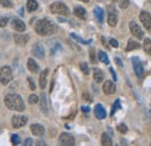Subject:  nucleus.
<instances>
[{
  "mask_svg": "<svg viewBox=\"0 0 151 146\" xmlns=\"http://www.w3.org/2000/svg\"><path fill=\"white\" fill-rule=\"evenodd\" d=\"M5 104L8 109L21 112L24 110V103L22 97L18 93H7L5 97Z\"/></svg>",
  "mask_w": 151,
  "mask_h": 146,
  "instance_id": "obj_1",
  "label": "nucleus"
},
{
  "mask_svg": "<svg viewBox=\"0 0 151 146\" xmlns=\"http://www.w3.org/2000/svg\"><path fill=\"white\" fill-rule=\"evenodd\" d=\"M55 31H56V26L48 19H41L35 23V32L38 35L48 36V35L54 34Z\"/></svg>",
  "mask_w": 151,
  "mask_h": 146,
  "instance_id": "obj_2",
  "label": "nucleus"
},
{
  "mask_svg": "<svg viewBox=\"0 0 151 146\" xmlns=\"http://www.w3.org/2000/svg\"><path fill=\"white\" fill-rule=\"evenodd\" d=\"M50 11L52 14H57V15H69L70 14V11L68 8V6L62 2V1H56L54 4H51L50 6Z\"/></svg>",
  "mask_w": 151,
  "mask_h": 146,
  "instance_id": "obj_3",
  "label": "nucleus"
},
{
  "mask_svg": "<svg viewBox=\"0 0 151 146\" xmlns=\"http://www.w3.org/2000/svg\"><path fill=\"white\" fill-rule=\"evenodd\" d=\"M12 77H13L12 69L8 66H5V67L0 68V83L1 84H4V85L8 84L12 81Z\"/></svg>",
  "mask_w": 151,
  "mask_h": 146,
  "instance_id": "obj_4",
  "label": "nucleus"
},
{
  "mask_svg": "<svg viewBox=\"0 0 151 146\" xmlns=\"http://www.w3.org/2000/svg\"><path fill=\"white\" fill-rule=\"evenodd\" d=\"M132 67H134V72L136 74V76H137L139 80H142L143 76H144V68H143L142 62H141L137 57H132Z\"/></svg>",
  "mask_w": 151,
  "mask_h": 146,
  "instance_id": "obj_5",
  "label": "nucleus"
},
{
  "mask_svg": "<svg viewBox=\"0 0 151 146\" xmlns=\"http://www.w3.org/2000/svg\"><path fill=\"white\" fill-rule=\"evenodd\" d=\"M27 120H28V119H27L26 116L15 115V116H13V118H12V125H13V128H22L23 125H26Z\"/></svg>",
  "mask_w": 151,
  "mask_h": 146,
  "instance_id": "obj_6",
  "label": "nucleus"
},
{
  "mask_svg": "<svg viewBox=\"0 0 151 146\" xmlns=\"http://www.w3.org/2000/svg\"><path fill=\"white\" fill-rule=\"evenodd\" d=\"M59 144L64 146H73L75 145V138L69 133H62L59 136Z\"/></svg>",
  "mask_w": 151,
  "mask_h": 146,
  "instance_id": "obj_7",
  "label": "nucleus"
},
{
  "mask_svg": "<svg viewBox=\"0 0 151 146\" xmlns=\"http://www.w3.org/2000/svg\"><path fill=\"white\" fill-rule=\"evenodd\" d=\"M129 27H130L132 34L136 37V39H138V40L143 39V35H144V34H143V31L141 29V27H139L135 21H132V22L129 23Z\"/></svg>",
  "mask_w": 151,
  "mask_h": 146,
  "instance_id": "obj_8",
  "label": "nucleus"
},
{
  "mask_svg": "<svg viewBox=\"0 0 151 146\" xmlns=\"http://www.w3.org/2000/svg\"><path fill=\"white\" fill-rule=\"evenodd\" d=\"M139 19H141L142 23L144 25L145 29L151 31V15L149 14V12L142 11V12H141V14H139Z\"/></svg>",
  "mask_w": 151,
  "mask_h": 146,
  "instance_id": "obj_9",
  "label": "nucleus"
},
{
  "mask_svg": "<svg viewBox=\"0 0 151 146\" xmlns=\"http://www.w3.org/2000/svg\"><path fill=\"white\" fill-rule=\"evenodd\" d=\"M12 27H13L17 32H24V31H26V25H24V22L18 18L12 19Z\"/></svg>",
  "mask_w": 151,
  "mask_h": 146,
  "instance_id": "obj_10",
  "label": "nucleus"
},
{
  "mask_svg": "<svg viewBox=\"0 0 151 146\" xmlns=\"http://www.w3.org/2000/svg\"><path fill=\"white\" fill-rule=\"evenodd\" d=\"M32 53L37 58H43L44 57V47L41 43H35L34 47H33V52Z\"/></svg>",
  "mask_w": 151,
  "mask_h": 146,
  "instance_id": "obj_11",
  "label": "nucleus"
},
{
  "mask_svg": "<svg viewBox=\"0 0 151 146\" xmlns=\"http://www.w3.org/2000/svg\"><path fill=\"white\" fill-rule=\"evenodd\" d=\"M102 89H104V92L106 95H113L114 92H115V90H116V87H115V84H114L112 81H106L104 83Z\"/></svg>",
  "mask_w": 151,
  "mask_h": 146,
  "instance_id": "obj_12",
  "label": "nucleus"
},
{
  "mask_svg": "<svg viewBox=\"0 0 151 146\" xmlns=\"http://www.w3.org/2000/svg\"><path fill=\"white\" fill-rule=\"evenodd\" d=\"M107 21H108V25L112 26V27H114V26L117 23V14H116V12H115V9H114L113 7L109 8Z\"/></svg>",
  "mask_w": 151,
  "mask_h": 146,
  "instance_id": "obj_13",
  "label": "nucleus"
},
{
  "mask_svg": "<svg viewBox=\"0 0 151 146\" xmlns=\"http://www.w3.org/2000/svg\"><path fill=\"white\" fill-rule=\"evenodd\" d=\"M94 113H95V117H96L98 119H105L106 116H107L106 110L104 109V107H102L101 104H98V105L95 107Z\"/></svg>",
  "mask_w": 151,
  "mask_h": 146,
  "instance_id": "obj_14",
  "label": "nucleus"
},
{
  "mask_svg": "<svg viewBox=\"0 0 151 146\" xmlns=\"http://www.w3.org/2000/svg\"><path fill=\"white\" fill-rule=\"evenodd\" d=\"M30 131L34 136H37V137H41L44 134V128L41 124H33L30 126Z\"/></svg>",
  "mask_w": 151,
  "mask_h": 146,
  "instance_id": "obj_15",
  "label": "nucleus"
},
{
  "mask_svg": "<svg viewBox=\"0 0 151 146\" xmlns=\"http://www.w3.org/2000/svg\"><path fill=\"white\" fill-rule=\"evenodd\" d=\"M94 17L99 23H102L104 18H105V12H104V9H102L101 7L98 6V7H95L94 8Z\"/></svg>",
  "mask_w": 151,
  "mask_h": 146,
  "instance_id": "obj_16",
  "label": "nucleus"
},
{
  "mask_svg": "<svg viewBox=\"0 0 151 146\" xmlns=\"http://www.w3.org/2000/svg\"><path fill=\"white\" fill-rule=\"evenodd\" d=\"M49 74V69H44L42 73L40 74V87L41 89H44L47 85V76Z\"/></svg>",
  "mask_w": 151,
  "mask_h": 146,
  "instance_id": "obj_17",
  "label": "nucleus"
},
{
  "mask_svg": "<svg viewBox=\"0 0 151 146\" xmlns=\"http://www.w3.org/2000/svg\"><path fill=\"white\" fill-rule=\"evenodd\" d=\"M73 14H75L77 18L81 19V20H85L86 19V11L83 8V7H80V6H77L75 7V11H73Z\"/></svg>",
  "mask_w": 151,
  "mask_h": 146,
  "instance_id": "obj_18",
  "label": "nucleus"
},
{
  "mask_svg": "<svg viewBox=\"0 0 151 146\" xmlns=\"http://www.w3.org/2000/svg\"><path fill=\"white\" fill-rule=\"evenodd\" d=\"M14 40H15V42H17L18 45L23 46V45H26V43L28 42L29 36H28V35H23V34H15V35H14Z\"/></svg>",
  "mask_w": 151,
  "mask_h": 146,
  "instance_id": "obj_19",
  "label": "nucleus"
},
{
  "mask_svg": "<svg viewBox=\"0 0 151 146\" xmlns=\"http://www.w3.org/2000/svg\"><path fill=\"white\" fill-rule=\"evenodd\" d=\"M27 67L28 69L32 72V73H37L38 72V64L33 60V58H28V62H27Z\"/></svg>",
  "mask_w": 151,
  "mask_h": 146,
  "instance_id": "obj_20",
  "label": "nucleus"
},
{
  "mask_svg": "<svg viewBox=\"0 0 151 146\" xmlns=\"http://www.w3.org/2000/svg\"><path fill=\"white\" fill-rule=\"evenodd\" d=\"M41 109L44 112V115H48V102H47L45 93H42L41 95Z\"/></svg>",
  "mask_w": 151,
  "mask_h": 146,
  "instance_id": "obj_21",
  "label": "nucleus"
},
{
  "mask_svg": "<svg viewBox=\"0 0 151 146\" xmlns=\"http://www.w3.org/2000/svg\"><path fill=\"white\" fill-rule=\"evenodd\" d=\"M93 77H94V81L96 83H101L104 81V73L100 70V69H94L93 72Z\"/></svg>",
  "mask_w": 151,
  "mask_h": 146,
  "instance_id": "obj_22",
  "label": "nucleus"
},
{
  "mask_svg": "<svg viewBox=\"0 0 151 146\" xmlns=\"http://www.w3.org/2000/svg\"><path fill=\"white\" fill-rule=\"evenodd\" d=\"M38 8V4L36 0H28L27 1V9L29 12H34Z\"/></svg>",
  "mask_w": 151,
  "mask_h": 146,
  "instance_id": "obj_23",
  "label": "nucleus"
},
{
  "mask_svg": "<svg viewBox=\"0 0 151 146\" xmlns=\"http://www.w3.org/2000/svg\"><path fill=\"white\" fill-rule=\"evenodd\" d=\"M101 144L105 146L113 145V142H112L111 137H109L107 133H102V134H101Z\"/></svg>",
  "mask_w": 151,
  "mask_h": 146,
  "instance_id": "obj_24",
  "label": "nucleus"
},
{
  "mask_svg": "<svg viewBox=\"0 0 151 146\" xmlns=\"http://www.w3.org/2000/svg\"><path fill=\"white\" fill-rule=\"evenodd\" d=\"M136 48H139V43L130 39V40L128 41V45H127V47H126V50H127V52H130V50L136 49Z\"/></svg>",
  "mask_w": 151,
  "mask_h": 146,
  "instance_id": "obj_25",
  "label": "nucleus"
},
{
  "mask_svg": "<svg viewBox=\"0 0 151 146\" xmlns=\"http://www.w3.org/2000/svg\"><path fill=\"white\" fill-rule=\"evenodd\" d=\"M98 57H99V61H101L102 63L105 64H108L109 63V60H108V56L105 52H99L98 53Z\"/></svg>",
  "mask_w": 151,
  "mask_h": 146,
  "instance_id": "obj_26",
  "label": "nucleus"
},
{
  "mask_svg": "<svg viewBox=\"0 0 151 146\" xmlns=\"http://www.w3.org/2000/svg\"><path fill=\"white\" fill-rule=\"evenodd\" d=\"M143 48H144V52H145L147 54L151 55V39H145V40H144Z\"/></svg>",
  "mask_w": 151,
  "mask_h": 146,
  "instance_id": "obj_27",
  "label": "nucleus"
},
{
  "mask_svg": "<svg viewBox=\"0 0 151 146\" xmlns=\"http://www.w3.org/2000/svg\"><path fill=\"white\" fill-rule=\"evenodd\" d=\"M71 37H72V39H75L77 42H79V43H83V45H88V43L91 42V40H84V39H81L80 36L76 35L75 33H71Z\"/></svg>",
  "mask_w": 151,
  "mask_h": 146,
  "instance_id": "obj_28",
  "label": "nucleus"
},
{
  "mask_svg": "<svg viewBox=\"0 0 151 146\" xmlns=\"http://www.w3.org/2000/svg\"><path fill=\"white\" fill-rule=\"evenodd\" d=\"M80 70H81L83 73L85 74V75H88V74H90V69H88V66H87V63H85V62L80 63Z\"/></svg>",
  "mask_w": 151,
  "mask_h": 146,
  "instance_id": "obj_29",
  "label": "nucleus"
},
{
  "mask_svg": "<svg viewBox=\"0 0 151 146\" xmlns=\"http://www.w3.org/2000/svg\"><path fill=\"white\" fill-rule=\"evenodd\" d=\"M28 102H29V104H36L38 102V97L36 96V95H30L29 96V98H28Z\"/></svg>",
  "mask_w": 151,
  "mask_h": 146,
  "instance_id": "obj_30",
  "label": "nucleus"
},
{
  "mask_svg": "<svg viewBox=\"0 0 151 146\" xmlns=\"http://www.w3.org/2000/svg\"><path fill=\"white\" fill-rule=\"evenodd\" d=\"M11 142L13 143V145H18V144H20V137L18 136V134H12V137H11Z\"/></svg>",
  "mask_w": 151,
  "mask_h": 146,
  "instance_id": "obj_31",
  "label": "nucleus"
},
{
  "mask_svg": "<svg viewBox=\"0 0 151 146\" xmlns=\"http://www.w3.org/2000/svg\"><path fill=\"white\" fill-rule=\"evenodd\" d=\"M0 4L6 8H11L12 7V1L11 0H0Z\"/></svg>",
  "mask_w": 151,
  "mask_h": 146,
  "instance_id": "obj_32",
  "label": "nucleus"
},
{
  "mask_svg": "<svg viewBox=\"0 0 151 146\" xmlns=\"http://www.w3.org/2000/svg\"><path fill=\"white\" fill-rule=\"evenodd\" d=\"M117 130H119V132H121V133H126V132L128 131V128H127L126 124H120V125L117 126Z\"/></svg>",
  "mask_w": 151,
  "mask_h": 146,
  "instance_id": "obj_33",
  "label": "nucleus"
},
{
  "mask_svg": "<svg viewBox=\"0 0 151 146\" xmlns=\"http://www.w3.org/2000/svg\"><path fill=\"white\" fill-rule=\"evenodd\" d=\"M90 60H91L92 63H95V62H96V58H95V50L93 48L90 50Z\"/></svg>",
  "mask_w": 151,
  "mask_h": 146,
  "instance_id": "obj_34",
  "label": "nucleus"
},
{
  "mask_svg": "<svg viewBox=\"0 0 151 146\" xmlns=\"http://www.w3.org/2000/svg\"><path fill=\"white\" fill-rule=\"evenodd\" d=\"M128 5H129V0H120V7H121L122 9L127 8Z\"/></svg>",
  "mask_w": 151,
  "mask_h": 146,
  "instance_id": "obj_35",
  "label": "nucleus"
},
{
  "mask_svg": "<svg viewBox=\"0 0 151 146\" xmlns=\"http://www.w3.org/2000/svg\"><path fill=\"white\" fill-rule=\"evenodd\" d=\"M120 107H121V104H120V101H116V102L114 103V105H113V110H112V113H111V115H114L116 110H119V109H120Z\"/></svg>",
  "mask_w": 151,
  "mask_h": 146,
  "instance_id": "obj_36",
  "label": "nucleus"
},
{
  "mask_svg": "<svg viewBox=\"0 0 151 146\" xmlns=\"http://www.w3.org/2000/svg\"><path fill=\"white\" fill-rule=\"evenodd\" d=\"M7 22H8V18H7V17L1 18L0 19V27H5V26L7 25Z\"/></svg>",
  "mask_w": 151,
  "mask_h": 146,
  "instance_id": "obj_37",
  "label": "nucleus"
},
{
  "mask_svg": "<svg viewBox=\"0 0 151 146\" xmlns=\"http://www.w3.org/2000/svg\"><path fill=\"white\" fill-rule=\"evenodd\" d=\"M28 84H29V88L32 90H35V83H34V81L30 77H28Z\"/></svg>",
  "mask_w": 151,
  "mask_h": 146,
  "instance_id": "obj_38",
  "label": "nucleus"
},
{
  "mask_svg": "<svg viewBox=\"0 0 151 146\" xmlns=\"http://www.w3.org/2000/svg\"><path fill=\"white\" fill-rule=\"evenodd\" d=\"M109 42H111V45H112L113 47H115V48H117V47H119V42H117L115 39H111V40H109Z\"/></svg>",
  "mask_w": 151,
  "mask_h": 146,
  "instance_id": "obj_39",
  "label": "nucleus"
},
{
  "mask_svg": "<svg viewBox=\"0 0 151 146\" xmlns=\"http://www.w3.org/2000/svg\"><path fill=\"white\" fill-rule=\"evenodd\" d=\"M24 145L29 146V145H33V140L30 139V138H27L26 140H24Z\"/></svg>",
  "mask_w": 151,
  "mask_h": 146,
  "instance_id": "obj_40",
  "label": "nucleus"
},
{
  "mask_svg": "<svg viewBox=\"0 0 151 146\" xmlns=\"http://www.w3.org/2000/svg\"><path fill=\"white\" fill-rule=\"evenodd\" d=\"M84 99L87 101V102H92V98H91L90 95H87V93H84Z\"/></svg>",
  "mask_w": 151,
  "mask_h": 146,
  "instance_id": "obj_41",
  "label": "nucleus"
},
{
  "mask_svg": "<svg viewBox=\"0 0 151 146\" xmlns=\"http://www.w3.org/2000/svg\"><path fill=\"white\" fill-rule=\"evenodd\" d=\"M109 70H111V74H112V76H113V80H114V81H117V80H116L117 77H116V75H115V72H114L113 68H111Z\"/></svg>",
  "mask_w": 151,
  "mask_h": 146,
  "instance_id": "obj_42",
  "label": "nucleus"
},
{
  "mask_svg": "<svg viewBox=\"0 0 151 146\" xmlns=\"http://www.w3.org/2000/svg\"><path fill=\"white\" fill-rule=\"evenodd\" d=\"M115 62H116V64H119L120 67H122L123 64H122V62H121V60L119 58V57H115Z\"/></svg>",
  "mask_w": 151,
  "mask_h": 146,
  "instance_id": "obj_43",
  "label": "nucleus"
},
{
  "mask_svg": "<svg viewBox=\"0 0 151 146\" xmlns=\"http://www.w3.org/2000/svg\"><path fill=\"white\" fill-rule=\"evenodd\" d=\"M81 110H83V111L86 113V112H88V111H90V108H88V107H83V108H81Z\"/></svg>",
  "mask_w": 151,
  "mask_h": 146,
  "instance_id": "obj_44",
  "label": "nucleus"
},
{
  "mask_svg": "<svg viewBox=\"0 0 151 146\" xmlns=\"http://www.w3.org/2000/svg\"><path fill=\"white\" fill-rule=\"evenodd\" d=\"M101 40H102V45H104V46H107V43H106V40H105V37H101Z\"/></svg>",
  "mask_w": 151,
  "mask_h": 146,
  "instance_id": "obj_45",
  "label": "nucleus"
},
{
  "mask_svg": "<svg viewBox=\"0 0 151 146\" xmlns=\"http://www.w3.org/2000/svg\"><path fill=\"white\" fill-rule=\"evenodd\" d=\"M79 1H83V2H88L90 0H79Z\"/></svg>",
  "mask_w": 151,
  "mask_h": 146,
  "instance_id": "obj_46",
  "label": "nucleus"
},
{
  "mask_svg": "<svg viewBox=\"0 0 151 146\" xmlns=\"http://www.w3.org/2000/svg\"><path fill=\"white\" fill-rule=\"evenodd\" d=\"M113 1H116V0H113Z\"/></svg>",
  "mask_w": 151,
  "mask_h": 146,
  "instance_id": "obj_47",
  "label": "nucleus"
}]
</instances>
